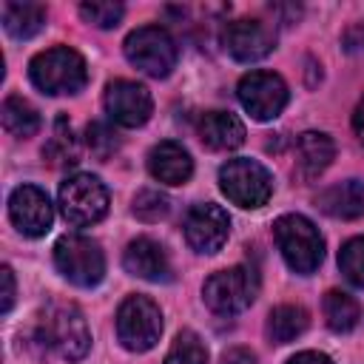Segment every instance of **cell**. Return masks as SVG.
<instances>
[{"instance_id":"1","label":"cell","mask_w":364,"mask_h":364,"mask_svg":"<svg viewBox=\"0 0 364 364\" xmlns=\"http://www.w3.org/2000/svg\"><path fill=\"white\" fill-rule=\"evenodd\" d=\"M273 236H276L282 259L287 262V267L293 273L310 276L313 270H318V264L324 259V239L307 216H301V213L279 216L273 222Z\"/></svg>"},{"instance_id":"2","label":"cell","mask_w":364,"mask_h":364,"mask_svg":"<svg viewBox=\"0 0 364 364\" xmlns=\"http://www.w3.org/2000/svg\"><path fill=\"white\" fill-rule=\"evenodd\" d=\"M28 77L43 94L57 97V94H77L88 80V68H85V60L80 57V51H74L68 46H54L48 51H40L37 57H31Z\"/></svg>"},{"instance_id":"3","label":"cell","mask_w":364,"mask_h":364,"mask_svg":"<svg viewBox=\"0 0 364 364\" xmlns=\"http://www.w3.org/2000/svg\"><path fill=\"white\" fill-rule=\"evenodd\" d=\"M37 336L46 347L68 361H80L91 347L88 324L74 304H51L40 318Z\"/></svg>"},{"instance_id":"4","label":"cell","mask_w":364,"mask_h":364,"mask_svg":"<svg viewBox=\"0 0 364 364\" xmlns=\"http://www.w3.org/2000/svg\"><path fill=\"white\" fill-rule=\"evenodd\" d=\"M219 188L233 205L245 210H256L267 205L273 193V179L262 162L239 156V159H228L219 168Z\"/></svg>"},{"instance_id":"5","label":"cell","mask_w":364,"mask_h":364,"mask_svg":"<svg viewBox=\"0 0 364 364\" xmlns=\"http://www.w3.org/2000/svg\"><path fill=\"white\" fill-rule=\"evenodd\" d=\"M54 264L77 287H94L105 276V256L100 245L82 233H65L54 245Z\"/></svg>"},{"instance_id":"6","label":"cell","mask_w":364,"mask_h":364,"mask_svg":"<svg viewBox=\"0 0 364 364\" xmlns=\"http://www.w3.org/2000/svg\"><path fill=\"white\" fill-rule=\"evenodd\" d=\"M256 293H259V276L253 267H245V264L213 273L202 287L205 304L219 316H236L247 310Z\"/></svg>"},{"instance_id":"7","label":"cell","mask_w":364,"mask_h":364,"mask_svg":"<svg viewBox=\"0 0 364 364\" xmlns=\"http://www.w3.org/2000/svg\"><path fill=\"white\" fill-rule=\"evenodd\" d=\"M125 57L148 77H168L176 65V43L162 26H142L125 37Z\"/></svg>"},{"instance_id":"8","label":"cell","mask_w":364,"mask_h":364,"mask_svg":"<svg viewBox=\"0 0 364 364\" xmlns=\"http://www.w3.org/2000/svg\"><path fill=\"white\" fill-rule=\"evenodd\" d=\"M60 213L68 225L85 228L108 213V188L91 173H74L60 185Z\"/></svg>"},{"instance_id":"9","label":"cell","mask_w":364,"mask_h":364,"mask_svg":"<svg viewBox=\"0 0 364 364\" xmlns=\"http://www.w3.org/2000/svg\"><path fill=\"white\" fill-rule=\"evenodd\" d=\"M162 336V313L148 296H128L117 310V338L131 353L151 350Z\"/></svg>"},{"instance_id":"10","label":"cell","mask_w":364,"mask_h":364,"mask_svg":"<svg viewBox=\"0 0 364 364\" xmlns=\"http://www.w3.org/2000/svg\"><path fill=\"white\" fill-rule=\"evenodd\" d=\"M236 94H239V102L242 108L259 119V122H267V119H276L284 105H287V82L273 74V71H250L239 80L236 85Z\"/></svg>"},{"instance_id":"11","label":"cell","mask_w":364,"mask_h":364,"mask_svg":"<svg viewBox=\"0 0 364 364\" xmlns=\"http://www.w3.org/2000/svg\"><path fill=\"white\" fill-rule=\"evenodd\" d=\"M105 114L122 128H139L154 111L151 91L134 80H114L105 85Z\"/></svg>"},{"instance_id":"12","label":"cell","mask_w":364,"mask_h":364,"mask_svg":"<svg viewBox=\"0 0 364 364\" xmlns=\"http://www.w3.org/2000/svg\"><path fill=\"white\" fill-rule=\"evenodd\" d=\"M222 46H225V51L233 60H239V63H256V60H262V57H267L273 51L276 34L262 20L239 17V20H233V23L225 26Z\"/></svg>"},{"instance_id":"13","label":"cell","mask_w":364,"mask_h":364,"mask_svg":"<svg viewBox=\"0 0 364 364\" xmlns=\"http://www.w3.org/2000/svg\"><path fill=\"white\" fill-rule=\"evenodd\" d=\"M9 216L23 236L37 239V236L48 233L51 219H54V208H51L46 191H40L37 185H20L9 196Z\"/></svg>"},{"instance_id":"14","label":"cell","mask_w":364,"mask_h":364,"mask_svg":"<svg viewBox=\"0 0 364 364\" xmlns=\"http://www.w3.org/2000/svg\"><path fill=\"white\" fill-rule=\"evenodd\" d=\"M228 233H230V219L213 202L193 205L188 210V216H185V242L196 253H216V250H222V245L228 242Z\"/></svg>"},{"instance_id":"15","label":"cell","mask_w":364,"mask_h":364,"mask_svg":"<svg viewBox=\"0 0 364 364\" xmlns=\"http://www.w3.org/2000/svg\"><path fill=\"white\" fill-rule=\"evenodd\" d=\"M122 264L136 279H148V282H168L171 279V262H168L165 247L148 236H139L125 247Z\"/></svg>"},{"instance_id":"16","label":"cell","mask_w":364,"mask_h":364,"mask_svg":"<svg viewBox=\"0 0 364 364\" xmlns=\"http://www.w3.org/2000/svg\"><path fill=\"white\" fill-rule=\"evenodd\" d=\"M148 171L162 185H185L191 179V173H193V159H191L185 145H179L173 139H165V142L151 148Z\"/></svg>"},{"instance_id":"17","label":"cell","mask_w":364,"mask_h":364,"mask_svg":"<svg viewBox=\"0 0 364 364\" xmlns=\"http://www.w3.org/2000/svg\"><path fill=\"white\" fill-rule=\"evenodd\" d=\"M199 139L210 151H233L245 142V125L230 111H208L199 119Z\"/></svg>"},{"instance_id":"18","label":"cell","mask_w":364,"mask_h":364,"mask_svg":"<svg viewBox=\"0 0 364 364\" xmlns=\"http://www.w3.org/2000/svg\"><path fill=\"white\" fill-rule=\"evenodd\" d=\"M318 208L333 219H358L364 213V182L344 179L318 193Z\"/></svg>"},{"instance_id":"19","label":"cell","mask_w":364,"mask_h":364,"mask_svg":"<svg viewBox=\"0 0 364 364\" xmlns=\"http://www.w3.org/2000/svg\"><path fill=\"white\" fill-rule=\"evenodd\" d=\"M333 156H336V145L321 131H304L296 139V165L304 179H316L318 173H324Z\"/></svg>"},{"instance_id":"20","label":"cell","mask_w":364,"mask_h":364,"mask_svg":"<svg viewBox=\"0 0 364 364\" xmlns=\"http://www.w3.org/2000/svg\"><path fill=\"white\" fill-rule=\"evenodd\" d=\"M46 26V9L40 3H20L11 0L3 6V28L14 37V40H28L34 37L40 28Z\"/></svg>"},{"instance_id":"21","label":"cell","mask_w":364,"mask_h":364,"mask_svg":"<svg viewBox=\"0 0 364 364\" xmlns=\"http://www.w3.org/2000/svg\"><path fill=\"white\" fill-rule=\"evenodd\" d=\"M310 324V316L304 307L299 304H279L276 310H270L267 316V336L276 344H290L296 341Z\"/></svg>"},{"instance_id":"22","label":"cell","mask_w":364,"mask_h":364,"mask_svg":"<svg viewBox=\"0 0 364 364\" xmlns=\"http://www.w3.org/2000/svg\"><path fill=\"white\" fill-rule=\"evenodd\" d=\"M3 128L17 139H28L40 131V114L28 100H23L17 94L6 97V102H3Z\"/></svg>"},{"instance_id":"23","label":"cell","mask_w":364,"mask_h":364,"mask_svg":"<svg viewBox=\"0 0 364 364\" xmlns=\"http://www.w3.org/2000/svg\"><path fill=\"white\" fill-rule=\"evenodd\" d=\"M321 307H324V321L333 333H350L361 318L358 301L344 290H327Z\"/></svg>"},{"instance_id":"24","label":"cell","mask_w":364,"mask_h":364,"mask_svg":"<svg viewBox=\"0 0 364 364\" xmlns=\"http://www.w3.org/2000/svg\"><path fill=\"white\" fill-rule=\"evenodd\" d=\"M165 364H208V347L202 344V338L193 333V330H182L168 355H165Z\"/></svg>"},{"instance_id":"25","label":"cell","mask_w":364,"mask_h":364,"mask_svg":"<svg viewBox=\"0 0 364 364\" xmlns=\"http://www.w3.org/2000/svg\"><path fill=\"white\" fill-rule=\"evenodd\" d=\"M43 156L51 165H74L77 162V139L71 134V125H65V119L57 122L51 142L43 148Z\"/></svg>"},{"instance_id":"26","label":"cell","mask_w":364,"mask_h":364,"mask_svg":"<svg viewBox=\"0 0 364 364\" xmlns=\"http://www.w3.org/2000/svg\"><path fill=\"white\" fill-rule=\"evenodd\" d=\"M338 267L350 284L364 287V236L344 242V247L338 250Z\"/></svg>"},{"instance_id":"27","label":"cell","mask_w":364,"mask_h":364,"mask_svg":"<svg viewBox=\"0 0 364 364\" xmlns=\"http://www.w3.org/2000/svg\"><path fill=\"white\" fill-rule=\"evenodd\" d=\"M80 14L85 23H91L97 28H114L122 20L125 9H122V3H111V0H88L80 6Z\"/></svg>"},{"instance_id":"28","label":"cell","mask_w":364,"mask_h":364,"mask_svg":"<svg viewBox=\"0 0 364 364\" xmlns=\"http://www.w3.org/2000/svg\"><path fill=\"white\" fill-rule=\"evenodd\" d=\"M131 210H134V216L142 219V222H159V219L168 216L171 202H168V196L159 193V191H139V193L134 196V208H131Z\"/></svg>"},{"instance_id":"29","label":"cell","mask_w":364,"mask_h":364,"mask_svg":"<svg viewBox=\"0 0 364 364\" xmlns=\"http://www.w3.org/2000/svg\"><path fill=\"white\" fill-rule=\"evenodd\" d=\"M85 142H88L91 154L100 156V159H108L119 148V136L108 122H91L85 128Z\"/></svg>"},{"instance_id":"30","label":"cell","mask_w":364,"mask_h":364,"mask_svg":"<svg viewBox=\"0 0 364 364\" xmlns=\"http://www.w3.org/2000/svg\"><path fill=\"white\" fill-rule=\"evenodd\" d=\"M341 46H344V51H350V54L364 51V23H353V26L341 34Z\"/></svg>"},{"instance_id":"31","label":"cell","mask_w":364,"mask_h":364,"mask_svg":"<svg viewBox=\"0 0 364 364\" xmlns=\"http://www.w3.org/2000/svg\"><path fill=\"white\" fill-rule=\"evenodd\" d=\"M0 282H3V304H0V310L9 313L11 304H14V273H11L9 264L0 267Z\"/></svg>"},{"instance_id":"32","label":"cell","mask_w":364,"mask_h":364,"mask_svg":"<svg viewBox=\"0 0 364 364\" xmlns=\"http://www.w3.org/2000/svg\"><path fill=\"white\" fill-rule=\"evenodd\" d=\"M287 364H333V361H330V355H324L318 350H304V353H296Z\"/></svg>"},{"instance_id":"33","label":"cell","mask_w":364,"mask_h":364,"mask_svg":"<svg viewBox=\"0 0 364 364\" xmlns=\"http://www.w3.org/2000/svg\"><path fill=\"white\" fill-rule=\"evenodd\" d=\"M219 364H256V358H253V353H247V350H242V347H233V350H228V353L222 355Z\"/></svg>"},{"instance_id":"34","label":"cell","mask_w":364,"mask_h":364,"mask_svg":"<svg viewBox=\"0 0 364 364\" xmlns=\"http://www.w3.org/2000/svg\"><path fill=\"white\" fill-rule=\"evenodd\" d=\"M353 128H355V134H358V139L364 142V100L355 105V114H353Z\"/></svg>"}]
</instances>
